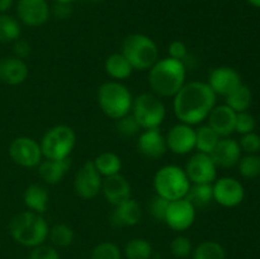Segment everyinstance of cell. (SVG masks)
<instances>
[{
  "label": "cell",
  "mask_w": 260,
  "mask_h": 259,
  "mask_svg": "<svg viewBox=\"0 0 260 259\" xmlns=\"http://www.w3.org/2000/svg\"><path fill=\"white\" fill-rule=\"evenodd\" d=\"M17 14L28 27H40L50 18V8L46 0H19Z\"/></svg>",
  "instance_id": "9a60e30c"
},
{
  "label": "cell",
  "mask_w": 260,
  "mask_h": 259,
  "mask_svg": "<svg viewBox=\"0 0 260 259\" xmlns=\"http://www.w3.org/2000/svg\"><path fill=\"white\" fill-rule=\"evenodd\" d=\"M29 69L24 60L9 56L0 60V81L8 85H20L27 80Z\"/></svg>",
  "instance_id": "44dd1931"
},
{
  "label": "cell",
  "mask_w": 260,
  "mask_h": 259,
  "mask_svg": "<svg viewBox=\"0 0 260 259\" xmlns=\"http://www.w3.org/2000/svg\"><path fill=\"white\" fill-rule=\"evenodd\" d=\"M169 203L170 201L165 200V198L160 197V196L157 195L155 196L149 205V211L150 213H151L152 217H154L156 221H161V222H164L165 216H167L168 207H169Z\"/></svg>",
  "instance_id": "f35d334b"
},
{
  "label": "cell",
  "mask_w": 260,
  "mask_h": 259,
  "mask_svg": "<svg viewBox=\"0 0 260 259\" xmlns=\"http://www.w3.org/2000/svg\"><path fill=\"white\" fill-rule=\"evenodd\" d=\"M239 173L245 179L260 177V156L258 154H246L238 163Z\"/></svg>",
  "instance_id": "836d02e7"
},
{
  "label": "cell",
  "mask_w": 260,
  "mask_h": 259,
  "mask_svg": "<svg viewBox=\"0 0 260 259\" xmlns=\"http://www.w3.org/2000/svg\"><path fill=\"white\" fill-rule=\"evenodd\" d=\"M76 145V134L74 128L66 124H57L46 131L40 141L45 159L62 160L70 157Z\"/></svg>",
  "instance_id": "52a82bcc"
},
{
  "label": "cell",
  "mask_w": 260,
  "mask_h": 259,
  "mask_svg": "<svg viewBox=\"0 0 260 259\" xmlns=\"http://www.w3.org/2000/svg\"><path fill=\"white\" fill-rule=\"evenodd\" d=\"M256 126L255 118L253 114L246 112H240L236 113V123H235V131L240 135L249 134V132H254Z\"/></svg>",
  "instance_id": "74e56055"
},
{
  "label": "cell",
  "mask_w": 260,
  "mask_h": 259,
  "mask_svg": "<svg viewBox=\"0 0 260 259\" xmlns=\"http://www.w3.org/2000/svg\"><path fill=\"white\" fill-rule=\"evenodd\" d=\"M9 156L15 164L23 168H36L42 161L40 142L28 136H19L9 145Z\"/></svg>",
  "instance_id": "9c48e42d"
},
{
  "label": "cell",
  "mask_w": 260,
  "mask_h": 259,
  "mask_svg": "<svg viewBox=\"0 0 260 259\" xmlns=\"http://www.w3.org/2000/svg\"><path fill=\"white\" fill-rule=\"evenodd\" d=\"M28 259H60V254L56 250L55 246L41 244L32 248Z\"/></svg>",
  "instance_id": "60d3db41"
},
{
  "label": "cell",
  "mask_w": 260,
  "mask_h": 259,
  "mask_svg": "<svg viewBox=\"0 0 260 259\" xmlns=\"http://www.w3.org/2000/svg\"><path fill=\"white\" fill-rule=\"evenodd\" d=\"M122 55L134 70H150L159 60V48L152 38L142 33L128 36L122 43Z\"/></svg>",
  "instance_id": "5b68a950"
},
{
  "label": "cell",
  "mask_w": 260,
  "mask_h": 259,
  "mask_svg": "<svg viewBox=\"0 0 260 259\" xmlns=\"http://www.w3.org/2000/svg\"><path fill=\"white\" fill-rule=\"evenodd\" d=\"M196 207L187 200L170 201L164 222L174 231H185L194 223Z\"/></svg>",
  "instance_id": "4fadbf2b"
},
{
  "label": "cell",
  "mask_w": 260,
  "mask_h": 259,
  "mask_svg": "<svg viewBox=\"0 0 260 259\" xmlns=\"http://www.w3.org/2000/svg\"><path fill=\"white\" fill-rule=\"evenodd\" d=\"M137 150L146 159H160L167 152V140L159 128L144 130L137 140Z\"/></svg>",
  "instance_id": "e0dca14e"
},
{
  "label": "cell",
  "mask_w": 260,
  "mask_h": 259,
  "mask_svg": "<svg viewBox=\"0 0 260 259\" xmlns=\"http://www.w3.org/2000/svg\"><path fill=\"white\" fill-rule=\"evenodd\" d=\"M48 238L55 248H68L73 244L75 234L73 229L66 223H55L48 230Z\"/></svg>",
  "instance_id": "1f68e13d"
},
{
  "label": "cell",
  "mask_w": 260,
  "mask_h": 259,
  "mask_svg": "<svg viewBox=\"0 0 260 259\" xmlns=\"http://www.w3.org/2000/svg\"><path fill=\"white\" fill-rule=\"evenodd\" d=\"M190 255L192 259H226V251L217 241L206 240L198 244Z\"/></svg>",
  "instance_id": "f546056e"
},
{
  "label": "cell",
  "mask_w": 260,
  "mask_h": 259,
  "mask_svg": "<svg viewBox=\"0 0 260 259\" xmlns=\"http://www.w3.org/2000/svg\"><path fill=\"white\" fill-rule=\"evenodd\" d=\"M211 157L217 168H233L241 159V147L236 140L222 137L211 152Z\"/></svg>",
  "instance_id": "ffe728a7"
},
{
  "label": "cell",
  "mask_w": 260,
  "mask_h": 259,
  "mask_svg": "<svg viewBox=\"0 0 260 259\" xmlns=\"http://www.w3.org/2000/svg\"><path fill=\"white\" fill-rule=\"evenodd\" d=\"M104 70H106L107 75L112 78L116 81L126 80L132 75V66L129 65L128 61L126 60L121 52L112 53L106 58L104 62Z\"/></svg>",
  "instance_id": "d4e9b609"
},
{
  "label": "cell",
  "mask_w": 260,
  "mask_h": 259,
  "mask_svg": "<svg viewBox=\"0 0 260 259\" xmlns=\"http://www.w3.org/2000/svg\"><path fill=\"white\" fill-rule=\"evenodd\" d=\"M132 116L142 130L159 128L167 116L161 99L154 93H142L132 102Z\"/></svg>",
  "instance_id": "ba28073f"
},
{
  "label": "cell",
  "mask_w": 260,
  "mask_h": 259,
  "mask_svg": "<svg viewBox=\"0 0 260 259\" xmlns=\"http://www.w3.org/2000/svg\"><path fill=\"white\" fill-rule=\"evenodd\" d=\"M246 2H248L250 5H253V7L260 8V0H246Z\"/></svg>",
  "instance_id": "bcb514c9"
},
{
  "label": "cell",
  "mask_w": 260,
  "mask_h": 259,
  "mask_svg": "<svg viewBox=\"0 0 260 259\" xmlns=\"http://www.w3.org/2000/svg\"><path fill=\"white\" fill-rule=\"evenodd\" d=\"M226 98V106L230 107L233 111L236 113L240 112H246L250 108L251 103H253V93H251L250 88L244 84L239 85L234 91H231Z\"/></svg>",
  "instance_id": "4316f807"
},
{
  "label": "cell",
  "mask_w": 260,
  "mask_h": 259,
  "mask_svg": "<svg viewBox=\"0 0 260 259\" xmlns=\"http://www.w3.org/2000/svg\"><path fill=\"white\" fill-rule=\"evenodd\" d=\"M188 201L197 207H206L210 205L211 201H213V188L212 184H196V183H190V187L188 189L187 196H185Z\"/></svg>",
  "instance_id": "f1b7e54d"
},
{
  "label": "cell",
  "mask_w": 260,
  "mask_h": 259,
  "mask_svg": "<svg viewBox=\"0 0 260 259\" xmlns=\"http://www.w3.org/2000/svg\"><path fill=\"white\" fill-rule=\"evenodd\" d=\"M173 101L174 114L179 122L189 126L202 123L216 106L217 95L203 81L185 83Z\"/></svg>",
  "instance_id": "6da1fadb"
},
{
  "label": "cell",
  "mask_w": 260,
  "mask_h": 259,
  "mask_svg": "<svg viewBox=\"0 0 260 259\" xmlns=\"http://www.w3.org/2000/svg\"><path fill=\"white\" fill-rule=\"evenodd\" d=\"M102 175L94 167L93 160H88L76 172L74 178V190L80 198L91 200L95 198L102 190Z\"/></svg>",
  "instance_id": "8fae6325"
},
{
  "label": "cell",
  "mask_w": 260,
  "mask_h": 259,
  "mask_svg": "<svg viewBox=\"0 0 260 259\" xmlns=\"http://www.w3.org/2000/svg\"><path fill=\"white\" fill-rule=\"evenodd\" d=\"M71 167L70 157L62 160H48L45 159L38 165V174L41 179L47 184H57L63 179Z\"/></svg>",
  "instance_id": "603a6c76"
},
{
  "label": "cell",
  "mask_w": 260,
  "mask_h": 259,
  "mask_svg": "<svg viewBox=\"0 0 260 259\" xmlns=\"http://www.w3.org/2000/svg\"><path fill=\"white\" fill-rule=\"evenodd\" d=\"M102 193L108 203L112 206L119 205L123 201L131 198V184L126 177L119 174L106 177L102 183Z\"/></svg>",
  "instance_id": "d6986e66"
},
{
  "label": "cell",
  "mask_w": 260,
  "mask_h": 259,
  "mask_svg": "<svg viewBox=\"0 0 260 259\" xmlns=\"http://www.w3.org/2000/svg\"><path fill=\"white\" fill-rule=\"evenodd\" d=\"M71 7H70V3H57L56 2L55 7H53V13L57 18L60 19H66L71 15Z\"/></svg>",
  "instance_id": "ee69618b"
},
{
  "label": "cell",
  "mask_w": 260,
  "mask_h": 259,
  "mask_svg": "<svg viewBox=\"0 0 260 259\" xmlns=\"http://www.w3.org/2000/svg\"><path fill=\"white\" fill-rule=\"evenodd\" d=\"M190 182L184 170L177 165H165L154 175V189L157 196L168 201L185 198Z\"/></svg>",
  "instance_id": "8992f818"
},
{
  "label": "cell",
  "mask_w": 260,
  "mask_h": 259,
  "mask_svg": "<svg viewBox=\"0 0 260 259\" xmlns=\"http://www.w3.org/2000/svg\"><path fill=\"white\" fill-rule=\"evenodd\" d=\"M239 145L241 151H245L246 154H258L260 151V136L256 132H249L243 135Z\"/></svg>",
  "instance_id": "ab89813d"
},
{
  "label": "cell",
  "mask_w": 260,
  "mask_h": 259,
  "mask_svg": "<svg viewBox=\"0 0 260 259\" xmlns=\"http://www.w3.org/2000/svg\"><path fill=\"white\" fill-rule=\"evenodd\" d=\"M13 52H14L15 57L25 60L30 55V52H32V47H30V45L25 40H19L18 38L17 41H14V45H13Z\"/></svg>",
  "instance_id": "7bdbcfd3"
},
{
  "label": "cell",
  "mask_w": 260,
  "mask_h": 259,
  "mask_svg": "<svg viewBox=\"0 0 260 259\" xmlns=\"http://www.w3.org/2000/svg\"><path fill=\"white\" fill-rule=\"evenodd\" d=\"M20 36V24L15 18L0 14V43L14 42Z\"/></svg>",
  "instance_id": "d6a6232c"
},
{
  "label": "cell",
  "mask_w": 260,
  "mask_h": 259,
  "mask_svg": "<svg viewBox=\"0 0 260 259\" xmlns=\"http://www.w3.org/2000/svg\"><path fill=\"white\" fill-rule=\"evenodd\" d=\"M165 140L168 150L177 155H187L196 149V130L179 122L169 130Z\"/></svg>",
  "instance_id": "5bb4252c"
},
{
  "label": "cell",
  "mask_w": 260,
  "mask_h": 259,
  "mask_svg": "<svg viewBox=\"0 0 260 259\" xmlns=\"http://www.w3.org/2000/svg\"><path fill=\"white\" fill-rule=\"evenodd\" d=\"M170 251L175 258H188L193 251L192 241L184 235H178L170 243Z\"/></svg>",
  "instance_id": "d590c367"
},
{
  "label": "cell",
  "mask_w": 260,
  "mask_h": 259,
  "mask_svg": "<svg viewBox=\"0 0 260 259\" xmlns=\"http://www.w3.org/2000/svg\"><path fill=\"white\" fill-rule=\"evenodd\" d=\"M91 2H101V0H91Z\"/></svg>",
  "instance_id": "c3c4849f"
},
{
  "label": "cell",
  "mask_w": 260,
  "mask_h": 259,
  "mask_svg": "<svg viewBox=\"0 0 260 259\" xmlns=\"http://www.w3.org/2000/svg\"><path fill=\"white\" fill-rule=\"evenodd\" d=\"M187 69L183 61L172 57L157 60L149 70V85L159 98L174 96L185 84Z\"/></svg>",
  "instance_id": "7a4b0ae2"
},
{
  "label": "cell",
  "mask_w": 260,
  "mask_h": 259,
  "mask_svg": "<svg viewBox=\"0 0 260 259\" xmlns=\"http://www.w3.org/2000/svg\"><path fill=\"white\" fill-rule=\"evenodd\" d=\"M168 53H169V57L184 62L185 58L188 57V47L184 42H182L179 40H175L173 42H170L169 47H168Z\"/></svg>",
  "instance_id": "b9f144b4"
},
{
  "label": "cell",
  "mask_w": 260,
  "mask_h": 259,
  "mask_svg": "<svg viewBox=\"0 0 260 259\" xmlns=\"http://www.w3.org/2000/svg\"><path fill=\"white\" fill-rule=\"evenodd\" d=\"M236 112L226 104L215 106L207 117V124L222 139L235 132Z\"/></svg>",
  "instance_id": "ac0fdd59"
},
{
  "label": "cell",
  "mask_w": 260,
  "mask_h": 259,
  "mask_svg": "<svg viewBox=\"0 0 260 259\" xmlns=\"http://www.w3.org/2000/svg\"><path fill=\"white\" fill-rule=\"evenodd\" d=\"M213 201L223 207L233 208L240 205L245 197L244 185L238 179L231 177H222L212 183Z\"/></svg>",
  "instance_id": "7c38bea8"
},
{
  "label": "cell",
  "mask_w": 260,
  "mask_h": 259,
  "mask_svg": "<svg viewBox=\"0 0 260 259\" xmlns=\"http://www.w3.org/2000/svg\"><path fill=\"white\" fill-rule=\"evenodd\" d=\"M57 3H71L74 2V0H56Z\"/></svg>",
  "instance_id": "7dc6e473"
},
{
  "label": "cell",
  "mask_w": 260,
  "mask_h": 259,
  "mask_svg": "<svg viewBox=\"0 0 260 259\" xmlns=\"http://www.w3.org/2000/svg\"><path fill=\"white\" fill-rule=\"evenodd\" d=\"M93 164L102 177H111V175L119 174L122 169L121 157L111 151L99 154L93 160Z\"/></svg>",
  "instance_id": "484cf974"
},
{
  "label": "cell",
  "mask_w": 260,
  "mask_h": 259,
  "mask_svg": "<svg viewBox=\"0 0 260 259\" xmlns=\"http://www.w3.org/2000/svg\"><path fill=\"white\" fill-rule=\"evenodd\" d=\"M117 131L122 135V136H134L137 132L141 130L140 124L137 123V121L135 119V117L131 113H128L127 116L122 117V118L117 119Z\"/></svg>",
  "instance_id": "8d00e7d4"
},
{
  "label": "cell",
  "mask_w": 260,
  "mask_h": 259,
  "mask_svg": "<svg viewBox=\"0 0 260 259\" xmlns=\"http://www.w3.org/2000/svg\"><path fill=\"white\" fill-rule=\"evenodd\" d=\"M13 5V0H0V14L9 10Z\"/></svg>",
  "instance_id": "f6af8a7d"
},
{
  "label": "cell",
  "mask_w": 260,
  "mask_h": 259,
  "mask_svg": "<svg viewBox=\"0 0 260 259\" xmlns=\"http://www.w3.org/2000/svg\"><path fill=\"white\" fill-rule=\"evenodd\" d=\"M207 84L215 91L216 95L228 96L231 91L241 85L243 81H241L240 74L235 69L229 68V66H220L211 71Z\"/></svg>",
  "instance_id": "2e32d148"
},
{
  "label": "cell",
  "mask_w": 260,
  "mask_h": 259,
  "mask_svg": "<svg viewBox=\"0 0 260 259\" xmlns=\"http://www.w3.org/2000/svg\"><path fill=\"white\" fill-rule=\"evenodd\" d=\"M141 207L134 198L123 201L119 205L114 206L111 215V225L113 228H128L135 226L141 220Z\"/></svg>",
  "instance_id": "7402d4cb"
},
{
  "label": "cell",
  "mask_w": 260,
  "mask_h": 259,
  "mask_svg": "<svg viewBox=\"0 0 260 259\" xmlns=\"http://www.w3.org/2000/svg\"><path fill=\"white\" fill-rule=\"evenodd\" d=\"M221 137L208 124H203L196 130V149L198 152L211 155Z\"/></svg>",
  "instance_id": "83f0119b"
},
{
  "label": "cell",
  "mask_w": 260,
  "mask_h": 259,
  "mask_svg": "<svg viewBox=\"0 0 260 259\" xmlns=\"http://www.w3.org/2000/svg\"><path fill=\"white\" fill-rule=\"evenodd\" d=\"M152 254H154L152 245L146 239L135 238L124 246L126 259H151Z\"/></svg>",
  "instance_id": "4dcf8cb0"
},
{
  "label": "cell",
  "mask_w": 260,
  "mask_h": 259,
  "mask_svg": "<svg viewBox=\"0 0 260 259\" xmlns=\"http://www.w3.org/2000/svg\"><path fill=\"white\" fill-rule=\"evenodd\" d=\"M23 201L28 210L42 215L48 207L50 196H48L47 189L41 184H30L25 188L23 193Z\"/></svg>",
  "instance_id": "cb8c5ba5"
},
{
  "label": "cell",
  "mask_w": 260,
  "mask_h": 259,
  "mask_svg": "<svg viewBox=\"0 0 260 259\" xmlns=\"http://www.w3.org/2000/svg\"><path fill=\"white\" fill-rule=\"evenodd\" d=\"M90 259H122V253L114 243L104 241L94 246Z\"/></svg>",
  "instance_id": "e575fe53"
},
{
  "label": "cell",
  "mask_w": 260,
  "mask_h": 259,
  "mask_svg": "<svg viewBox=\"0 0 260 259\" xmlns=\"http://www.w3.org/2000/svg\"><path fill=\"white\" fill-rule=\"evenodd\" d=\"M48 225L42 215L33 211H23L12 217L9 234L18 244L28 248L45 244L48 238Z\"/></svg>",
  "instance_id": "3957f363"
},
{
  "label": "cell",
  "mask_w": 260,
  "mask_h": 259,
  "mask_svg": "<svg viewBox=\"0 0 260 259\" xmlns=\"http://www.w3.org/2000/svg\"><path fill=\"white\" fill-rule=\"evenodd\" d=\"M99 108L111 119H119L131 113L132 98L131 91L121 81L111 80L103 83L96 94Z\"/></svg>",
  "instance_id": "277c9868"
},
{
  "label": "cell",
  "mask_w": 260,
  "mask_h": 259,
  "mask_svg": "<svg viewBox=\"0 0 260 259\" xmlns=\"http://www.w3.org/2000/svg\"><path fill=\"white\" fill-rule=\"evenodd\" d=\"M184 172L189 182L196 184H212L217 179V167L211 155L203 152H196L188 159Z\"/></svg>",
  "instance_id": "30bf717a"
}]
</instances>
